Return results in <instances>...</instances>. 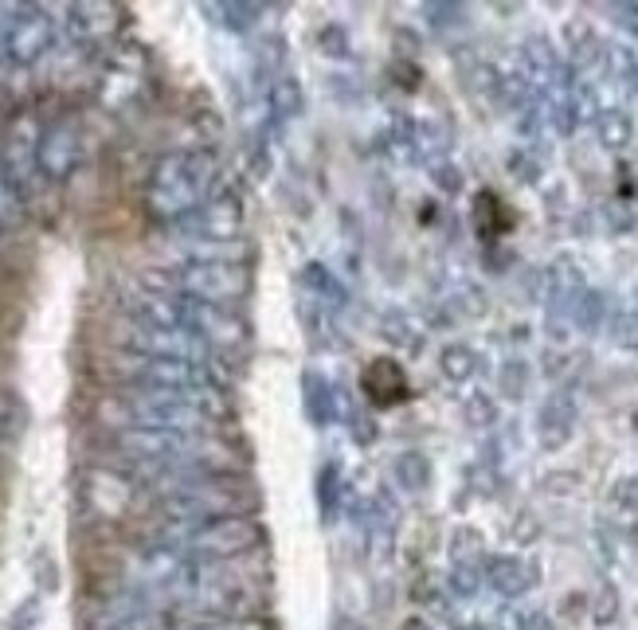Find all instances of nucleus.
<instances>
[{"label":"nucleus","instance_id":"1","mask_svg":"<svg viewBox=\"0 0 638 630\" xmlns=\"http://www.w3.org/2000/svg\"><path fill=\"white\" fill-rule=\"evenodd\" d=\"M490 584L498 587L502 595H521L525 587L533 584V568L521 564V560H513V556L494 560V564H490Z\"/></svg>","mask_w":638,"mask_h":630},{"label":"nucleus","instance_id":"3","mask_svg":"<svg viewBox=\"0 0 638 630\" xmlns=\"http://www.w3.org/2000/svg\"><path fill=\"white\" fill-rule=\"evenodd\" d=\"M599 134H603V141H607V145H623V141H627V134H631V122H627L623 114H607V118L599 122Z\"/></svg>","mask_w":638,"mask_h":630},{"label":"nucleus","instance_id":"4","mask_svg":"<svg viewBox=\"0 0 638 630\" xmlns=\"http://www.w3.org/2000/svg\"><path fill=\"white\" fill-rule=\"evenodd\" d=\"M615 611H619V599H615V591L607 587V591L599 595V603H595V623H599V627H607V623L615 619Z\"/></svg>","mask_w":638,"mask_h":630},{"label":"nucleus","instance_id":"2","mask_svg":"<svg viewBox=\"0 0 638 630\" xmlns=\"http://www.w3.org/2000/svg\"><path fill=\"white\" fill-rule=\"evenodd\" d=\"M502 630H548V623L537 611H505Z\"/></svg>","mask_w":638,"mask_h":630},{"label":"nucleus","instance_id":"5","mask_svg":"<svg viewBox=\"0 0 638 630\" xmlns=\"http://www.w3.org/2000/svg\"><path fill=\"white\" fill-rule=\"evenodd\" d=\"M408 630H423V627H419V623H411V627Z\"/></svg>","mask_w":638,"mask_h":630}]
</instances>
